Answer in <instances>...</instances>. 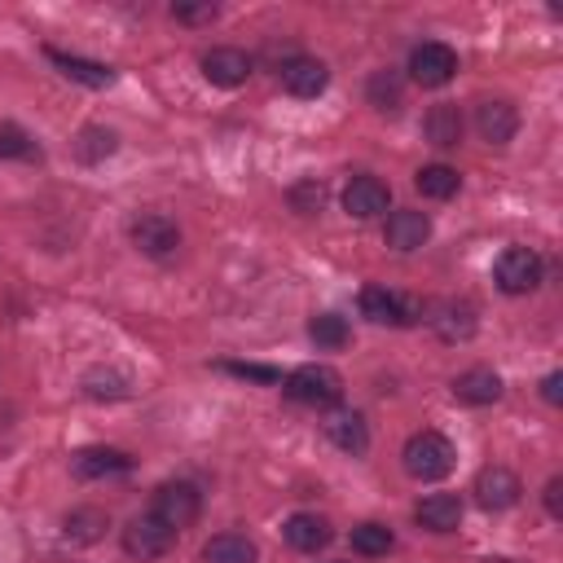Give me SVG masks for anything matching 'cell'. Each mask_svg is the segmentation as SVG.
I'll list each match as a JSON object with an SVG mask.
<instances>
[{"label":"cell","instance_id":"30bf717a","mask_svg":"<svg viewBox=\"0 0 563 563\" xmlns=\"http://www.w3.org/2000/svg\"><path fill=\"white\" fill-rule=\"evenodd\" d=\"M427 238H431V216L418 211V207H396V211L387 216V224H383V242H387L391 251H400V255L427 246Z\"/></svg>","mask_w":563,"mask_h":563},{"label":"cell","instance_id":"7c38bea8","mask_svg":"<svg viewBox=\"0 0 563 563\" xmlns=\"http://www.w3.org/2000/svg\"><path fill=\"white\" fill-rule=\"evenodd\" d=\"M475 501L484 506V510H510L515 501H519V493H523V484H519V475L510 471V466H484L479 475H475Z\"/></svg>","mask_w":563,"mask_h":563},{"label":"cell","instance_id":"1f68e13d","mask_svg":"<svg viewBox=\"0 0 563 563\" xmlns=\"http://www.w3.org/2000/svg\"><path fill=\"white\" fill-rule=\"evenodd\" d=\"M0 158H40V145L31 141L26 128H18V123H0Z\"/></svg>","mask_w":563,"mask_h":563},{"label":"cell","instance_id":"6da1fadb","mask_svg":"<svg viewBox=\"0 0 563 563\" xmlns=\"http://www.w3.org/2000/svg\"><path fill=\"white\" fill-rule=\"evenodd\" d=\"M400 462H405V471H409L413 479L431 484V479H444V475L453 471L457 449H453L449 435H440V431H413V435L405 440V449H400Z\"/></svg>","mask_w":563,"mask_h":563},{"label":"cell","instance_id":"d4e9b609","mask_svg":"<svg viewBox=\"0 0 563 563\" xmlns=\"http://www.w3.org/2000/svg\"><path fill=\"white\" fill-rule=\"evenodd\" d=\"M114 150H119V132H114V128L88 123V128H79V136H75V158H79V163H88V167L106 163Z\"/></svg>","mask_w":563,"mask_h":563},{"label":"cell","instance_id":"d590c367","mask_svg":"<svg viewBox=\"0 0 563 563\" xmlns=\"http://www.w3.org/2000/svg\"><path fill=\"white\" fill-rule=\"evenodd\" d=\"M541 396H545V405H559V400H563V374H559V369H550V374L541 378Z\"/></svg>","mask_w":563,"mask_h":563},{"label":"cell","instance_id":"603a6c76","mask_svg":"<svg viewBox=\"0 0 563 563\" xmlns=\"http://www.w3.org/2000/svg\"><path fill=\"white\" fill-rule=\"evenodd\" d=\"M106 528H110V519H106V510H97V506H75V510L62 519V537H66L70 545H92V541L106 537Z\"/></svg>","mask_w":563,"mask_h":563},{"label":"cell","instance_id":"9a60e30c","mask_svg":"<svg viewBox=\"0 0 563 563\" xmlns=\"http://www.w3.org/2000/svg\"><path fill=\"white\" fill-rule=\"evenodd\" d=\"M427 321L444 343H466L475 334V308L466 299H440Z\"/></svg>","mask_w":563,"mask_h":563},{"label":"cell","instance_id":"277c9868","mask_svg":"<svg viewBox=\"0 0 563 563\" xmlns=\"http://www.w3.org/2000/svg\"><path fill=\"white\" fill-rule=\"evenodd\" d=\"M128 238H132V246H136L141 255L167 260V255L180 246V224H176L172 216H163V211H136L132 224H128Z\"/></svg>","mask_w":563,"mask_h":563},{"label":"cell","instance_id":"8fae6325","mask_svg":"<svg viewBox=\"0 0 563 563\" xmlns=\"http://www.w3.org/2000/svg\"><path fill=\"white\" fill-rule=\"evenodd\" d=\"M198 66H202L207 84H216V88H242V84H246V75L255 70V62H251V57H246L242 48H233V44L207 48Z\"/></svg>","mask_w":563,"mask_h":563},{"label":"cell","instance_id":"f1b7e54d","mask_svg":"<svg viewBox=\"0 0 563 563\" xmlns=\"http://www.w3.org/2000/svg\"><path fill=\"white\" fill-rule=\"evenodd\" d=\"M391 545H396V532L387 523H378V519H365V523L352 528V550L365 554V559H383Z\"/></svg>","mask_w":563,"mask_h":563},{"label":"cell","instance_id":"4fadbf2b","mask_svg":"<svg viewBox=\"0 0 563 563\" xmlns=\"http://www.w3.org/2000/svg\"><path fill=\"white\" fill-rule=\"evenodd\" d=\"M70 471H75V479H110V475H128L132 471V457L123 449L92 444V449H79L70 457Z\"/></svg>","mask_w":563,"mask_h":563},{"label":"cell","instance_id":"f546056e","mask_svg":"<svg viewBox=\"0 0 563 563\" xmlns=\"http://www.w3.org/2000/svg\"><path fill=\"white\" fill-rule=\"evenodd\" d=\"M128 391H132V383L119 369H88L84 374V396L88 400H123Z\"/></svg>","mask_w":563,"mask_h":563},{"label":"cell","instance_id":"ac0fdd59","mask_svg":"<svg viewBox=\"0 0 563 563\" xmlns=\"http://www.w3.org/2000/svg\"><path fill=\"white\" fill-rule=\"evenodd\" d=\"M413 519L427 532H457V523H462V497L457 493H427L413 506Z\"/></svg>","mask_w":563,"mask_h":563},{"label":"cell","instance_id":"4dcf8cb0","mask_svg":"<svg viewBox=\"0 0 563 563\" xmlns=\"http://www.w3.org/2000/svg\"><path fill=\"white\" fill-rule=\"evenodd\" d=\"M286 198H290V207H295L299 216H317V211L325 207V185H321L317 176H303V180H295V185H290V194H286Z\"/></svg>","mask_w":563,"mask_h":563},{"label":"cell","instance_id":"9c48e42d","mask_svg":"<svg viewBox=\"0 0 563 563\" xmlns=\"http://www.w3.org/2000/svg\"><path fill=\"white\" fill-rule=\"evenodd\" d=\"M387 207H391V189H387V180H378V176H369V172H361V176L347 180V189H343V211H347L352 220L387 216Z\"/></svg>","mask_w":563,"mask_h":563},{"label":"cell","instance_id":"8992f818","mask_svg":"<svg viewBox=\"0 0 563 563\" xmlns=\"http://www.w3.org/2000/svg\"><path fill=\"white\" fill-rule=\"evenodd\" d=\"M176 545V532L158 519V515H132L128 528H123V554L150 563V559H163L167 550Z\"/></svg>","mask_w":563,"mask_h":563},{"label":"cell","instance_id":"cb8c5ba5","mask_svg":"<svg viewBox=\"0 0 563 563\" xmlns=\"http://www.w3.org/2000/svg\"><path fill=\"white\" fill-rule=\"evenodd\" d=\"M260 550L246 532H216L207 545H202V563H255Z\"/></svg>","mask_w":563,"mask_h":563},{"label":"cell","instance_id":"83f0119b","mask_svg":"<svg viewBox=\"0 0 563 563\" xmlns=\"http://www.w3.org/2000/svg\"><path fill=\"white\" fill-rule=\"evenodd\" d=\"M308 339H312L317 347H325V352H339V347L352 339V325H347V317H339V312H317V317L308 321Z\"/></svg>","mask_w":563,"mask_h":563},{"label":"cell","instance_id":"e0dca14e","mask_svg":"<svg viewBox=\"0 0 563 563\" xmlns=\"http://www.w3.org/2000/svg\"><path fill=\"white\" fill-rule=\"evenodd\" d=\"M321 427H325V440L343 453H365L369 449V427H365V413H356V409H330V418Z\"/></svg>","mask_w":563,"mask_h":563},{"label":"cell","instance_id":"52a82bcc","mask_svg":"<svg viewBox=\"0 0 563 563\" xmlns=\"http://www.w3.org/2000/svg\"><path fill=\"white\" fill-rule=\"evenodd\" d=\"M361 317L374 321V325H413L422 317V303L418 299H405L387 286H365L361 290Z\"/></svg>","mask_w":563,"mask_h":563},{"label":"cell","instance_id":"2e32d148","mask_svg":"<svg viewBox=\"0 0 563 563\" xmlns=\"http://www.w3.org/2000/svg\"><path fill=\"white\" fill-rule=\"evenodd\" d=\"M282 537H286V545L290 550H299V554H317V550H325L330 545V523L321 519V515H312V510H295L286 523H282Z\"/></svg>","mask_w":563,"mask_h":563},{"label":"cell","instance_id":"ba28073f","mask_svg":"<svg viewBox=\"0 0 563 563\" xmlns=\"http://www.w3.org/2000/svg\"><path fill=\"white\" fill-rule=\"evenodd\" d=\"M457 75V53L440 40H422L413 53H409V79L422 84V88H444L449 79Z\"/></svg>","mask_w":563,"mask_h":563},{"label":"cell","instance_id":"d6986e66","mask_svg":"<svg viewBox=\"0 0 563 563\" xmlns=\"http://www.w3.org/2000/svg\"><path fill=\"white\" fill-rule=\"evenodd\" d=\"M44 57H48L66 79H75V84H84V88H110V84H114V66H106V62H88V57L62 53V48H44Z\"/></svg>","mask_w":563,"mask_h":563},{"label":"cell","instance_id":"4316f807","mask_svg":"<svg viewBox=\"0 0 563 563\" xmlns=\"http://www.w3.org/2000/svg\"><path fill=\"white\" fill-rule=\"evenodd\" d=\"M413 185H418V194H422V198L444 202V198H453V194L462 189V176H457L449 163H427V167H418Z\"/></svg>","mask_w":563,"mask_h":563},{"label":"cell","instance_id":"ffe728a7","mask_svg":"<svg viewBox=\"0 0 563 563\" xmlns=\"http://www.w3.org/2000/svg\"><path fill=\"white\" fill-rule=\"evenodd\" d=\"M475 128H479V136L488 141V145H506L515 132H519V114H515V106L510 101H479L475 106Z\"/></svg>","mask_w":563,"mask_h":563},{"label":"cell","instance_id":"3957f363","mask_svg":"<svg viewBox=\"0 0 563 563\" xmlns=\"http://www.w3.org/2000/svg\"><path fill=\"white\" fill-rule=\"evenodd\" d=\"M493 282H497L506 295H532V290L545 282V260H541L532 246H506V251L493 260Z\"/></svg>","mask_w":563,"mask_h":563},{"label":"cell","instance_id":"836d02e7","mask_svg":"<svg viewBox=\"0 0 563 563\" xmlns=\"http://www.w3.org/2000/svg\"><path fill=\"white\" fill-rule=\"evenodd\" d=\"M220 369L238 374V378H255V383H282V374L273 365H251V361H220Z\"/></svg>","mask_w":563,"mask_h":563},{"label":"cell","instance_id":"44dd1931","mask_svg":"<svg viewBox=\"0 0 563 563\" xmlns=\"http://www.w3.org/2000/svg\"><path fill=\"white\" fill-rule=\"evenodd\" d=\"M453 396H457L462 405H493V400H501V378H497L488 365L462 369V374L453 378Z\"/></svg>","mask_w":563,"mask_h":563},{"label":"cell","instance_id":"d6a6232c","mask_svg":"<svg viewBox=\"0 0 563 563\" xmlns=\"http://www.w3.org/2000/svg\"><path fill=\"white\" fill-rule=\"evenodd\" d=\"M172 18L185 22V26H211L220 18V4H211V0H180V4H172Z\"/></svg>","mask_w":563,"mask_h":563},{"label":"cell","instance_id":"e575fe53","mask_svg":"<svg viewBox=\"0 0 563 563\" xmlns=\"http://www.w3.org/2000/svg\"><path fill=\"white\" fill-rule=\"evenodd\" d=\"M541 501H545V515H550V519H563V475H550V479H545Z\"/></svg>","mask_w":563,"mask_h":563},{"label":"cell","instance_id":"7a4b0ae2","mask_svg":"<svg viewBox=\"0 0 563 563\" xmlns=\"http://www.w3.org/2000/svg\"><path fill=\"white\" fill-rule=\"evenodd\" d=\"M282 391L295 400V405H308V409H334L343 400V378L339 369L330 365H299L286 374Z\"/></svg>","mask_w":563,"mask_h":563},{"label":"cell","instance_id":"7402d4cb","mask_svg":"<svg viewBox=\"0 0 563 563\" xmlns=\"http://www.w3.org/2000/svg\"><path fill=\"white\" fill-rule=\"evenodd\" d=\"M422 132H427V141H431V145L453 150V145L462 141V110H457L453 101L431 106V110H427V119H422Z\"/></svg>","mask_w":563,"mask_h":563},{"label":"cell","instance_id":"5bb4252c","mask_svg":"<svg viewBox=\"0 0 563 563\" xmlns=\"http://www.w3.org/2000/svg\"><path fill=\"white\" fill-rule=\"evenodd\" d=\"M277 75H282V88H286L290 97H303V101H308V97H321V92H325V84H330L325 62L303 57V53H299V57H290Z\"/></svg>","mask_w":563,"mask_h":563},{"label":"cell","instance_id":"484cf974","mask_svg":"<svg viewBox=\"0 0 563 563\" xmlns=\"http://www.w3.org/2000/svg\"><path fill=\"white\" fill-rule=\"evenodd\" d=\"M365 97H369V106L378 114H396L405 106V84H400L396 70H374L369 84H365Z\"/></svg>","mask_w":563,"mask_h":563},{"label":"cell","instance_id":"5b68a950","mask_svg":"<svg viewBox=\"0 0 563 563\" xmlns=\"http://www.w3.org/2000/svg\"><path fill=\"white\" fill-rule=\"evenodd\" d=\"M150 515H158L172 532H180V528H189L202 515V493L189 479H167V484H158Z\"/></svg>","mask_w":563,"mask_h":563}]
</instances>
